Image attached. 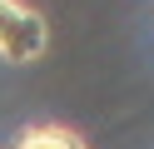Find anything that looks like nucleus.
<instances>
[{
	"label": "nucleus",
	"instance_id": "obj_1",
	"mask_svg": "<svg viewBox=\"0 0 154 149\" xmlns=\"http://www.w3.org/2000/svg\"><path fill=\"white\" fill-rule=\"evenodd\" d=\"M50 50V25L25 0H0V60L5 65H35Z\"/></svg>",
	"mask_w": 154,
	"mask_h": 149
},
{
	"label": "nucleus",
	"instance_id": "obj_2",
	"mask_svg": "<svg viewBox=\"0 0 154 149\" xmlns=\"http://www.w3.org/2000/svg\"><path fill=\"white\" fill-rule=\"evenodd\" d=\"M10 149H90V144H85V134H80V129H70V124L35 119V124H25L20 134H15Z\"/></svg>",
	"mask_w": 154,
	"mask_h": 149
}]
</instances>
